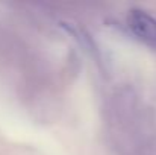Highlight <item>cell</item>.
<instances>
[{"instance_id":"cell-1","label":"cell","mask_w":156,"mask_h":155,"mask_svg":"<svg viewBox=\"0 0 156 155\" xmlns=\"http://www.w3.org/2000/svg\"><path fill=\"white\" fill-rule=\"evenodd\" d=\"M108 123L121 155H156L153 119L132 88L123 87L111 96Z\"/></svg>"},{"instance_id":"cell-2","label":"cell","mask_w":156,"mask_h":155,"mask_svg":"<svg viewBox=\"0 0 156 155\" xmlns=\"http://www.w3.org/2000/svg\"><path fill=\"white\" fill-rule=\"evenodd\" d=\"M130 32L146 46L156 49V18L143 9H132L127 15Z\"/></svg>"}]
</instances>
